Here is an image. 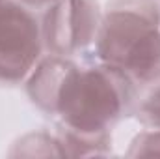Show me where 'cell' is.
<instances>
[{"instance_id":"cell-1","label":"cell","mask_w":160,"mask_h":159,"mask_svg":"<svg viewBox=\"0 0 160 159\" xmlns=\"http://www.w3.org/2000/svg\"><path fill=\"white\" fill-rule=\"evenodd\" d=\"M157 8L149 2L128 0L116 8L102 23L97 43L99 58L138 79L160 77V32Z\"/></svg>"},{"instance_id":"cell-2","label":"cell","mask_w":160,"mask_h":159,"mask_svg":"<svg viewBox=\"0 0 160 159\" xmlns=\"http://www.w3.org/2000/svg\"><path fill=\"white\" fill-rule=\"evenodd\" d=\"M121 80V71L110 66L80 71L71 64L60 84L54 111L73 129L84 135H97L123 107L127 86Z\"/></svg>"},{"instance_id":"cell-3","label":"cell","mask_w":160,"mask_h":159,"mask_svg":"<svg viewBox=\"0 0 160 159\" xmlns=\"http://www.w3.org/2000/svg\"><path fill=\"white\" fill-rule=\"evenodd\" d=\"M39 56V32L34 17L15 6H0V79H22Z\"/></svg>"},{"instance_id":"cell-4","label":"cell","mask_w":160,"mask_h":159,"mask_svg":"<svg viewBox=\"0 0 160 159\" xmlns=\"http://www.w3.org/2000/svg\"><path fill=\"white\" fill-rule=\"evenodd\" d=\"M97 30V6L89 0H63L47 15V41L56 52L86 45Z\"/></svg>"},{"instance_id":"cell-5","label":"cell","mask_w":160,"mask_h":159,"mask_svg":"<svg viewBox=\"0 0 160 159\" xmlns=\"http://www.w3.org/2000/svg\"><path fill=\"white\" fill-rule=\"evenodd\" d=\"M143 116L149 123L160 125V90H157L149 97V101L143 105Z\"/></svg>"},{"instance_id":"cell-6","label":"cell","mask_w":160,"mask_h":159,"mask_svg":"<svg viewBox=\"0 0 160 159\" xmlns=\"http://www.w3.org/2000/svg\"><path fill=\"white\" fill-rule=\"evenodd\" d=\"M26 4H32V6H39V4H47V2H52V0H24Z\"/></svg>"}]
</instances>
